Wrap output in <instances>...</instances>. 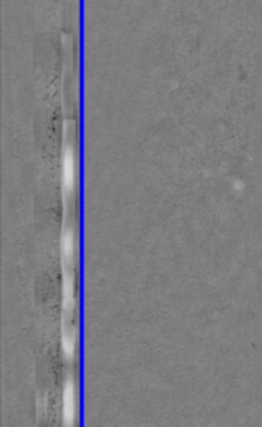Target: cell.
<instances>
[{"label":"cell","mask_w":262,"mask_h":427,"mask_svg":"<svg viewBox=\"0 0 262 427\" xmlns=\"http://www.w3.org/2000/svg\"><path fill=\"white\" fill-rule=\"evenodd\" d=\"M61 250H63L65 259H72L73 252H74V235H73V231H70V230L65 231V234H64L63 242H61Z\"/></svg>","instance_id":"obj_4"},{"label":"cell","mask_w":262,"mask_h":427,"mask_svg":"<svg viewBox=\"0 0 262 427\" xmlns=\"http://www.w3.org/2000/svg\"><path fill=\"white\" fill-rule=\"evenodd\" d=\"M63 348L68 356H72L74 353V340L72 336H63Z\"/></svg>","instance_id":"obj_5"},{"label":"cell","mask_w":262,"mask_h":427,"mask_svg":"<svg viewBox=\"0 0 262 427\" xmlns=\"http://www.w3.org/2000/svg\"><path fill=\"white\" fill-rule=\"evenodd\" d=\"M64 166H63V183L64 189L70 193L74 188V180H75V161H74V154L70 148L65 150V155H64Z\"/></svg>","instance_id":"obj_2"},{"label":"cell","mask_w":262,"mask_h":427,"mask_svg":"<svg viewBox=\"0 0 262 427\" xmlns=\"http://www.w3.org/2000/svg\"><path fill=\"white\" fill-rule=\"evenodd\" d=\"M75 392H74V384L72 380L67 382L65 385V390H64V421L68 426H72L74 422L75 416Z\"/></svg>","instance_id":"obj_1"},{"label":"cell","mask_w":262,"mask_h":427,"mask_svg":"<svg viewBox=\"0 0 262 427\" xmlns=\"http://www.w3.org/2000/svg\"><path fill=\"white\" fill-rule=\"evenodd\" d=\"M63 286V304L64 310L70 311L74 306V290H73V280L69 276L64 277Z\"/></svg>","instance_id":"obj_3"}]
</instances>
